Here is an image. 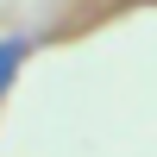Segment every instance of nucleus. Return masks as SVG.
<instances>
[{
    "instance_id": "f257e3e1",
    "label": "nucleus",
    "mask_w": 157,
    "mask_h": 157,
    "mask_svg": "<svg viewBox=\"0 0 157 157\" xmlns=\"http://www.w3.org/2000/svg\"><path fill=\"white\" fill-rule=\"evenodd\" d=\"M25 57H32V44H25V38H0V101H6V88H13V75H19Z\"/></svg>"
}]
</instances>
